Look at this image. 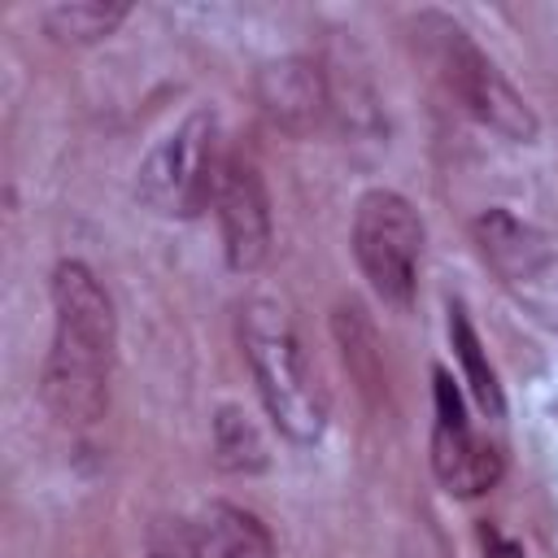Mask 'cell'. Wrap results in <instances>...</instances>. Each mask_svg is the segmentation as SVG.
<instances>
[{
  "label": "cell",
  "mask_w": 558,
  "mask_h": 558,
  "mask_svg": "<svg viewBox=\"0 0 558 558\" xmlns=\"http://www.w3.org/2000/svg\"><path fill=\"white\" fill-rule=\"evenodd\" d=\"M52 296V349L39 375V397L52 418L87 427L109 405V371L118 349L113 301L92 266L65 257L48 279Z\"/></svg>",
  "instance_id": "1"
},
{
  "label": "cell",
  "mask_w": 558,
  "mask_h": 558,
  "mask_svg": "<svg viewBox=\"0 0 558 558\" xmlns=\"http://www.w3.org/2000/svg\"><path fill=\"white\" fill-rule=\"evenodd\" d=\"M240 349L270 423L292 445H318L327 432V392L305 357L288 310L270 296L248 301L240 310Z\"/></svg>",
  "instance_id": "2"
},
{
  "label": "cell",
  "mask_w": 558,
  "mask_h": 558,
  "mask_svg": "<svg viewBox=\"0 0 558 558\" xmlns=\"http://www.w3.org/2000/svg\"><path fill=\"white\" fill-rule=\"evenodd\" d=\"M414 39L423 48V57L432 61L436 78L445 83V92L488 131L514 140V144H532L541 135V122L532 113V105L510 87V78L497 70V61L471 39V31L436 9H423L414 17Z\"/></svg>",
  "instance_id": "3"
},
{
  "label": "cell",
  "mask_w": 558,
  "mask_h": 558,
  "mask_svg": "<svg viewBox=\"0 0 558 558\" xmlns=\"http://www.w3.org/2000/svg\"><path fill=\"white\" fill-rule=\"evenodd\" d=\"M353 257L384 305L410 310L418 288V257H423L418 209L392 187L362 192L353 209Z\"/></svg>",
  "instance_id": "4"
},
{
  "label": "cell",
  "mask_w": 558,
  "mask_h": 558,
  "mask_svg": "<svg viewBox=\"0 0 558 558\" xmlns=\"http://www.w3.org/2000/svg\"><path fill=\"white\" fill-rule=\"evenodd\" d=\"M218 118L209 109L187 113L174 131H166L135 170V196L161 218H196L214 205L218 166L214 161Z\"/></svg>",
  "instance_id": "5"
},
{
  "label": "cell",
  "mask_w": 558,
  "mask_h": 558,
  "mask_svg": "<svg viewBox=\"0 0 558 558\" xmlns=\"http://www.w3.org/2000/svg\"><path fill=\"white\" fill-rule=\"evenodd\" d=\"M432 414H436L432 418V471L445 484V493L453 497L488 493L506 471V453L471 427L466 401L445 366L432 371Z\"/></svg>",
  "instance_id": "6"
},
{
  "label": "cell",
  "mask_w": 558,
  "mask_h": 558,
  "mask_svg": "<svg viewBox=\"0 0 558 558\" xmlns=\"http://www.w3.org/2000/svg\"><path fill=\"white\" fill-rule=\"evenodd\" d=\"M214 209H218V227H222V253L227 266L235 275L257 270L270 257V196L266 183L257 174L253 161L244 157H227L218 166V183H214Z\"/></svg>",
  "instance_id": "7"
},
{
  "label": "cell",
  "mask_w": 558,
  "mask_h": 558,
  "mask_svg": "<svg viewBox=\"0 0 558 558\" xmlns=\"http://www.w3.org/2000/svg\"><path fill=\"white\" fill-rule=\"evenodd\" d=\"M253 92H257L262 113L288 135H310L331 109V87H327L318 61H310V57L266 61L253 78Z\"/></svg>",
  "instance_id": "8"
},
{
  "label": "cell",
  "mask_w": 558,
  "mask_h": 558,
  "mask_svg": "<svg viewBox=\"0 0 558 558\" xmlns=\"http://www.w3.org/2000/svg\"><path fill=\"white\" fill-rule=\"evenodd\" d=\"M471 231H475V244H480L484 262H488L506 283H514V288L545 279L549 266H554V240H549L545 231H536L532 222L514 218V214L501 209V205L484 209Z\"/></svg>",
  "instance_id": "9"
},
{
  "label": "cell",
  "mask_w": 558,
  "mask_h": 558,
  "mask_svg": "<svg viewBox=\"0 0 558 558\" xmlns=\"http://www.w3.org/2000/svg\"><path fill=\"white\" fill-rule=\"evenodd\" d=\"M196 536L205 558H275V541L266 523L231 501H209L196 519Z\"/></svg>",
  "instance_id": "10"
},
{
  "label": "cell",
  "mask_w": 558,
  "mask_h": 558,
  "mask_svg": "<svg viewBox=\"0 0 558 558\" xmlns=\"http://www.w3.org/2000/svg\"><path fill=\"white\" fill-rule=\"evenodd\" d=\"M449 344H453V353L462 362V379H466L471 397L480 401V410L488 418H501L506 414V392L497 384V371H493V362H488V353H484L462 301H449Z\"/></svg>",
  "instance_id": "11"
},
{
  "label": "cell",
  "mask_w": 558,
  "mask_h": 558,
  "mask_svg": "<svg viewBox=\"0 0 558 558\" xmlns=\"http://www.w3.org/2000/svg\"><path fill=\"white\" fill-rule=\"evenodd\" d=\"M126 13L131 4H113V0H65L44 9V31L61 44H96L109 39L126 22Z\"/></svg>",
  "instance_id": "12"
},
{
  "label": "cell",
  "mask_w": 558,
  "mask_h": 558,
  "mask_svg": "<svg viewBox=\"0 0 558 558\" xmlns=\"http://www.w3.org/2000/svg\"><path fill=\"white\" fill-rule=\"evenodd\" d=\"M214 462L231 475H257L270 462L257 423L240 405H218L214 414Z\"/></svg>",
  "instance_id": "13"
},
{
  "label": "cell",
  "mask_w": 558,
  "mask_h": 558,
  "mask_svg": "<svg viewBox=\"0 0 558 558\" xmlns=\"http://www.w3.org/2000/svg\"><path fill=\"white\" fill-rule=\"evenodd\" d=\"M148 558H205L196 523L187 519H161L148 532Z\"/></svg>",
  "instance_id": "14"
},
{
  "label": "cell",
  "mask_w": 558,
  "mask_h": 558,
  "mask_svg": "<svg viewBox=\"0 0 558 558\" xmlns=\"http://www.w3.org/2000/svg\"><path fill=\"white\" fill-rule=\"evenodd\" d=\"M484 558H527V554H523V545H519V541H510V536H501V532L484 527Z\"/></svg>",
  "instance_id": "15"
}]
</instances>
